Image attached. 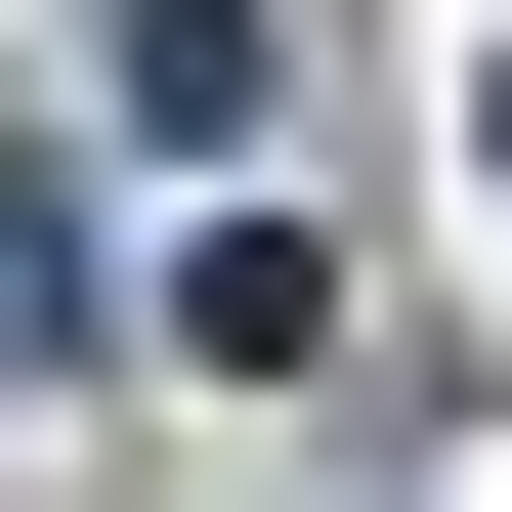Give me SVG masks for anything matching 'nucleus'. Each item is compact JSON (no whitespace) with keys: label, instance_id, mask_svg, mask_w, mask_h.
Returning a JSON list of instances; mask_svg holds the SVG:
<instances>
[{"label":"nucleus","instance_id":"1","mask_svg":"<svg viewBox=\"0 0 512 512\" xmlns=\"http://www.w3.org/2000/svg\"><path fill=\"white\" fill-rule=\"evenodd\" d=\"M0 384H128V342H86V214H43V171H0Z\"/></svg>","mask_w":512,"mask_h":512},{"label":"nucleus","instance_id":"2","mask_svg":"<svg viewBox=\"0 0 512 512\" xmlns=\"http://www.w3.org/2000/svg\"><path fill=\"white\" fill-rule=\"evenodd\" d=\"M470 128H512V86H470Z\"/></svg>","mask_w":512,"mask_h":512}]
</instances>
